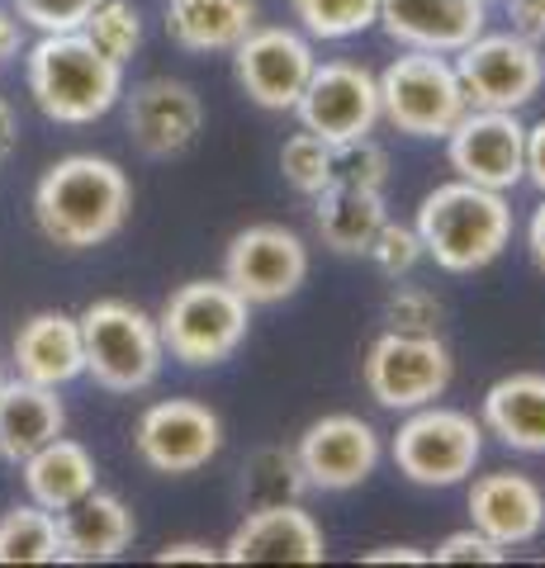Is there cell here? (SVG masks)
I'll return each mask as SVG.
<instances>
[{"mask_svg":"<svg viewBox=\"0 0 545 568\" xmlns=\"http://www.w3.org/2000/svg\"><path fill=\"white\" fill-rule=\"evenodd\" d=\"M384 219H390L384 190L332 181L323 194H313V223H319V237L337 256H365V246L375 242Z\"/></svg>","mask_w":545,"mask_h":568,"instance_id":"obj_24","label":"cell"},{"mask_svg":"<svg viewBox=\"0 0 545 568\" xmlns=\"http://www.w3.org/2000/svg\"><path fill=\"white\" fill-rule=\"evenodd\" d=\"M332 181H337V185L384 190V181H390V152H384L375 138L346 142V148H332Z\"/></svg>","mask_w":545,"mask_h":568,"instance_id":"obj_32","label":"cell"},{"mask_svg":"<svg viewBox=\"0 0 545 568\" xmlns=\"http://www.w3.org/2000/svg\"><path fill=\"white\" fill-rule=\"evenodd\" d=\"M81 351L85 375L110 394H143L157 384L166 365V346L157 317L129 298H95L81 317Z\"/></svg>","mask_w":545,"mask_h":568,"instance_id":"obj_5","label":"cell"},{"mask_svg":"<svg viewBox=\"0 0 545 568\" xmlns=\"http://www.w3.org/2000/svg\"><path fill=\"white\" fill-rule=\"evenodd\" d=\"M446 162L470 185L517 190L526 181V123L517 110H470L446 133Z\"/></svg>","mask_w":545,"mask_h":568,"instance_id":"obj_13","label":"cell"},{"mask_svg":"<svg viewBox=\"0 0 545 568\" xmlns=\"http://www.w3.org/2000/svg\"><path fill=\"white\" fill-rule=\"evenodd\" d=\"M223 549L204 545V540H175L166 549H157V564H219Z\"/></svg>","mask_w":545,"mask_h":568,"instance_id":"obj_38","label":"cell"},{"mask_svg":"<svg viewBox=\"0 0 545 568\" xmlns=\"http://www.w3.org/2000/svg\"><path fill=\"white\" fill-rule=\"evenodd\" d=\"M413 233L442 271L474 275L494 265L513 242V204L503 190H484L455 175V181L422 194Z\"/></svg>","mask_w":545,"mask_h":568,"instance_id":"obj_2","label":"cell"},{"mask_svg":"<svg viewBox=\"0 0 545 568\" xmlns=\"http://www.w3.org/2000/svg\"><path fill=\"white\" fill-rule=\"evenodd\" d=\"M58 536H62L67 564H104V559H119L133 545L138 521L124 497L91 488L81 503L58 511Z\"/></svg>","mask_w":545,"mask_h":568,"instance_id":"obj_21","label":"cell"},{"mask_svg":"<svg viewBox=\"0 0 545 568\" xmlns=\"http://www.w3.org/2000/svg\"><path fill=\"white\" fill-rule=\"evenodd\" d=\"M451 58L474 110H526L545 85V52L536 39H526L517 29L480 33Z\"/></svg>","mask_w":545,"mask_h":568,"instance_id":"obj_9","label":"cell"},{"mask_svg":"<svg viewBox=\"0 0 545 568\" xmlns=\"http://www.w3.org/2000/svg\"><path fill=\"white\" fill-rule=\"evenodd\" d=\"M380 432L356 413H327L304 426L294 459L304 469V484L319 493H351L380 469Z\"/></svg>","mask_w":545,"mask_h":568,"instance_id":"obj_15","label":"cell"},{"mask_svg":"<svg viewBox=\"0 0 545 568\" xmlns=\"http://www.w3.org/2000/svg\"><path fill=\"white\" fill-rule=\"evenodd\" d=\"M507 14H513V29L526 39L545 43V0H503Z\"/></svg>","mask_w":545,"mask_h":568,"instance_id":"obj_37","label":"cell"},{"mask_svg":"<svg viewBox=\"0 0 545 568\" xmlns=\"http://www.w3.org/2000/svg\"><path fill=\"white\" fill-rule=\"evenodd\" d=\"M133 446L152 474H200L223 450V422L214 407L195 398H166L143 407V417L133 426Z\"/></svg>","mask_w":545,"mask_h":568,"instance_id":"obj_12","label":"cell"},{"mask_svg":"<svg viewBox=\"0 0 545 568\" xmlns=\"http://www.w3.org/2000/svg\"><path fill=\"white\" fill-rule=\"evenodd\" d=\"M157 332L171 361L190 369L223 365L252 332V304L228 280H185L157 313Z\"/></svg>","mask_w":545,"mask_h":568,"instance_id":"obj_4","label":"cell"},{"mask_svg":"<svg viewBox=\"0 0 545 568\" xmlns=\"http://www.w3.org/2000/svg\"><path fill=\"white\" fill-rule=\"evenodd\" d=\"M248 503L252 507H266V503H299L309 493L304 484V469L290 446H261L248 459Z\"/></svg>","mask_w":545,"mask_h":568,"instance_id":"obj_28","label":"cell"},{"mask_svg":"<svg viewBox=\"0 0 545 568\" xmlns=\"http://www.w3.org/2000/svg\"><path fill=\"white\" fill-rule=\"evenodd\" d=\"M361 379L384 413H413L436 403L455 379L451 346L442 332H384L361 361Z\"/></svg>","mask_w":545,"mask_h":568,"instance_id":"obj_8","label":"cell"},{"mask_svg":"<svg viewBox=\"0 0 545 568\" xmlns=\"http://www.w3.org/2000/svg\"><path fill=\"white\" fill-rule=\"evenodd\" d=\"M299 123L332 148L361 142L380 129V81L361 62H319L294 104Z\"/></svg>","mask_w":545,"mask_h":568,"instance_id":"obj_11","label":"cell"},{"mask_svg":"<svg viewBox=\"0 0 545 568\" xmlns=\"http://www.w3.org/2000/svg\"><path fill=\"white\" fill-rule=\"evenodd\" d=\"M20 48H24V24H20V14H14V10H0V67H6L10 58H20Z\"/></svg>","mask_w":545,"mask_h":568,"instance_id":"obj_40","label":"cell"},{"mask_svg":"<svg viewBox=\"0 0 545 568\" xmlns=\"http://www.w3.org/2000/svg\"><path fill=\"white\" fill-rule=\"evenodd\" d=\"M484 6H494V0H484Z\"/></svg>","mask_w":545,"mask_h":568,"instance_id":"obj_43","label":"cell"},{"mask_svg":"<svg viewBox=\"0 0 545 568\" xmlns=\"http://www.w3.org/2000/svg\"><path fill=\"white\" fill-rule=\"evenodd\" d=\"M67 407L58 388L33 384V379H0V459L20 465L52 436H62Z\"/></svg>","mask_w":545,"mask_h":568,"instance_id":"obj_23","label":"cell"},{"mask_svg":"<svg viewBox=\"0 0 545 568\" xmlns=\"http://www.w3.org/2000/svg\"><path fill=\"white\" fill-rule=\"evenodd\" d=\"M470 526L484 530L488 540H498L503 549L532 545L545 530V488L536 478L498 469L474 478L470 488Z\"/></svg>","mask_w":545,"mask_h":568,"instance_id":"obj_19","label":"cell"},{"mask_svg":"<svg viewBox=\"0 0 545 568\" xmlns=\"http://www.w3.org/2000/svg\"><path fill=\"white\" fill-rule=\"evenodd\" d=\"M14 375L62 388L85 375V351H81V323L62 308L33 313L29 323L14 332Z\"/></svg>","mask_w":545,"mask_h":568,"instance_id":"obj_20","label":"cell"},{"mask_svg":"<svg viewBox=\"0 0 545 568\" xmlns=\"http://www.w3.org/2000/svg\"><path fill=\"white\" fill-rule=\"evenodd\" d=\"M133 209V185L119 162L95 152H72L43 171L33 185V219L43 237L67 252H91L119 237Z\"/></svg>","mask_w":545,"mask_h":568,"instance_id":"obj_1","label":"cell"},{"mask_svg":"<svg viewBox=\"0 0 545 568\" xmlns=\"http://www.w3.org/2000/svg\"><path fill=\"white\" fill-rule=\"evenodd\" d=\"M290 10L309 39L323 43L356 39V33H365L380 20V0H290Z\"/></svg>","mask_w":545,"mask_h":568,"instance_id":"obj_29","label":"cell"},{"mask_svg":"<svg viewBox=\"0 0 545 568\" xmlns=\"http://www.w3.org/2000/svg\"><path fill=\"white\" fill-rule=\"evenodd\" d=\"M442 298L422 284H398V290L384 298V323L394 332H442Z\"/></svg>","mask_w":545,"mask_h":568,"instance_id":"obj_33","label":"cell"},{"mask_svg":"<svg viewBox=\"0 0 545 568\" xmlns=\"http://www.w3.org/2000/svg\"><path fill=\"white\" fill-rule=\"evenodd\" d=\"M480 422L507 450L545 455V375L541 369H517V375L488 384Z\"/></svg>","mask_w":545,"mask_h":568,"instance_id":"obj_22","label":"cell"},{"mask_svg":"<svg viewBox=\"0 0 545 568\" xmlns=\"http://www.w3.org/2000/svg\"><path fill=\"white\" fill-rule=\"evenodd\" d=\"M365 564H432V555H422L417 545H380L365 555Z\"/></svg>","mask_w":545,"mask_h":568,"instance_id":"obj_41","label":"cell"},{"mask_svg":"<svg viewBox=\"0 0 545 568\" xmlns=\"http://www.w3.org/2000/svg\"><path fill=\"white\" fill-rule=\"evenodd\" d=\"M313 43L309 33H299L290 24H256L248 39L233 48V71H238V85L248 91L252 104L271 114H285L299 104L304 85L313 77Z\"/></svg>","mask_w":545,"mask_h":568,"instance_id":"obj_14","label":"cell"},{"mask_svg":"<svg viewBox=\"0 0 545 568\" xmlns=\"http://www.w3.org/2000/svg\"><path fill=\"white\" fill-rule=\"evenodd\" d=\"M0 564H62L58 517L39 503L0 511Z\"/></svg>","mask_w":545,"mask_h":568,"instance_id":"obj_27","label":"cell"},{"mask_svg":"<svg viewBox=\"0 0 545 568\" xmlns=\"http://www.w3.org/2000/svg\"><path fill=\"white\" fill-rule=\"evenodd\" d=\"M375 81H380V119L408 138H446L455 119L470 110L465 85L442 52L403 48V58H394Z\"/></svg>","mask_w":545,"mask_h":568,"instance_id":"obj_7","label":"cell"},{"mask_svg":"<svg viewBox=\"0 0 545 568\" xmlns=\"http://www.w3.org/2000/svg\"><path fill=\"white\" fill-rule=\"evenodd\" d=\"M398 48L417 52H461L470 39H480L488 24L484 0H380L375 20Z\"/></svg>","mask_w":545,"mask_h":568,"instance_id":"obj_18","label":"cell"},{"mask_svg":"<svg viewBox=\"0 0 545 568\" xmlns=\"http://www.w3.org/2000/svg\"><path fill=\"white\" fill-rule=\"evenodd\" d=\"M24 81L33 104L52 123H95L124 100V67L85 39L72 33H43L24 58Z\"/></svg>","mask_w":545,"mask_h":568,"instance_id":"obj_3","label":"cell"},{"mask_svg":"<svg viewBox=\"0 0 545 568\" xmlns=\"http://www.w3.org/2000/svg\"><path fill=\"white\" fill-rule=\"evenodd\" d=\"M81 33L104 52V58H114L124 67L133 52L143 48V14H138V6H129V0H100V6L85 14Z\"/></svg>","mask_w":545,"mask_h":568,"instance_id":"obj_30","label":"cell"},{"mask_svg":"<svg viewBox=\"0 0 545 568\" xmlns=\"http://www.w3.org/2000/svg\"><path fill=\"white\" fill-rule=\"evenodd\" d=\"M223 280L233 284L252 308L285 304L309 280V246L285 223H252L228 242Z\"/></svg>","mask_w":545,"mask_h":568,"instance_id":"obj_10","label":"cell"},{"mask_svg":"<svg viewBox=\"0 0 545 568\" xmlns=\"http://www.w3.org/2000/svg\"><path fill=\"white\" fill-rule=\"evenodd\" d=\"M526 252H532L536 271L545 275V194H541V204L532 213V223H526Z\"/></svg>","mask_w":545,"mask_h":568,"instance_id":"obj_42","label":"cell"},{"mask_svg":"<svg viewBox=\"0 0 545 568\" xmlns=\"http://www.w3.org/2000/svg\"><path fill=\"white\" fill-rule=\"evenodd\" d=\"M20 469H24L29 503H39L52 517L67 511L72 503H81V497L95 488V455L85 450L81 440H67V436H52L48 446L20 459Z\"/></svg>","mask_w":545,"mask_h":568,"instance_id":"obj_26","label":"cell"},{"mask_svg":"<svg viewBox=\"0 0 545 568\" xmlns=\"http://www.w3.org/2000/svg\"><path fill=\"white\" fill-rule=\"evenodd\" d=\"M280 171L299 194H323L332 185V142H323L319 133L299 129L285 148H280Z\"/></svg>","mask_w":545,"mask_h":568,"instance_id":"obj_31","label":"cell"},{"mask_svg":"<svg viewBox=\"0 0 545 568\" xmlns=\"http://www.w3.org/2000/svg\"><path fill=\"white\" fill-rule=\"evenodd\" d=\"M526 181L545 194V119L526 129Z\"/></svg>","mask_w":545,"mask_h":568,"instance_id":"obj_39","label":"cell"},{"mask_svg":"<svg viewBox=\"0 0 545 568\" xmlns=\"http://www.w3.org/2000/svg\"><path fill=\"white\" fill-rule=\"evenodd\" d=\"M256 29V0H166V39L185 52H233Z\"/></svg>","mask_w":545,"mask_h":568,"instance_id":"obj_25","label":"cell"},{"mask_svg":"<svg viewBox=\"0 0 545 568\" xmlns=\"http://www.w3.org/2000/svg\"><path fill=\"white\" fill-rule=\"evenodd\" d=\"M507 549L498 540H488L484 530H451V536L432 549V564H503Z\"/></svg>","mask_w":545,"mask_h":568,"instance_id":"obj_36","label":"cell"},{"mask_svg":"<svg viewBox=\"0 0 545 568\" xmlns=\"http://www.w3.org/2000/svg\"><path fill=\"white\" fill-rule=\"evenodd\" d=\"M365 256L375 261V271H380V275L398 280V275H408L427 252H422V237L413 233V227H403V223H390V219H384V227L375 233V242L365 246Z\"/></svg>","mask_w":545,"mask_h":568,"instance_id":"obj_34","label":"cell"},{"mask_svg":"<svg viewBox=\"0 0 545 568\" xmlns=\"http://www.w3.org/2000/svg\"><path fill=\"white\" fill-rule=\"evenodd\" d=\"M14 14H20V24L39 29V33H72L85 24V14H91L100 0H10Z\"/></svg>","mask_w":545,"mask_h":568,"instance_id":"obj_35","label":"cell"},{"mask_svg":"<svg viewBox=\"0 0 545 568\" xmlns=\"http://www.w3.org/2000/svg\"><path fill=\"white\" fill-rule=\"evenodd\" d=\"M394 469L417 488H455L480 469L484 459V422L461 407H413L394 436Z\"/></svg>","mask_w":545,"mask_h":568,"instance_id":"obj_6","label":"cell"},{"mask_svg":"<svg viewBox=\"0 0 545 568\" xmlns=\"http://www.w3.org/2000/svg\"><path fill=\"white\" fill-rule=\"evenodd\" d=\"M124 123L143 156H181L204 129V104L195 85L148 77L124 95Z\"/></svg>","mask_w":545,"mask_h":568,"instance_id":"obj_16","label":"cell"},{"mask_svg":"<svg viewBox=\"0 0 545 568\" xmlns=\"http://www.w3.org/2000/svg\"><path fill=\"white\" fill-rule=\"evenodd\" d=\"M323 526L299 503L252 507L223 545V564H323Z\"/></svg>","mask_w":545,"mask_h":568,"instance_id":"obj_17","label":"cell"}]
</instances>
